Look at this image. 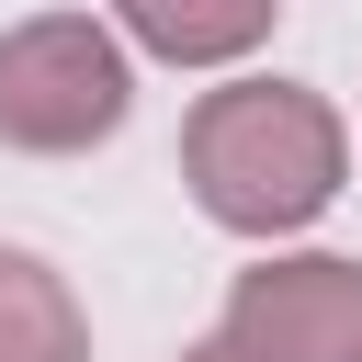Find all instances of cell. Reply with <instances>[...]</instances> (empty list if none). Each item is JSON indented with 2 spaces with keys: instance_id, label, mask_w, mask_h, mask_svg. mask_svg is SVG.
Instances as JSON below:
<instances>
[{
  "instance_id": "cell-1",
  "label": "cell",
  "mask_w": 362,
  "mask_h": 362,
  "mask_svg": "<svg viewBox=\"0 0 362 362\" xmlns=\"http://www.w3.org/2000/svg\"><path fill=\"white\" fill-rule=\"evenodd\" d=\"M351 170V124L305 90V79H226L192 102L181 124V181L226 238H294L339 204Z\"/></svg>"
},
{
  "instance_id": "cell-2",
  "label": "cell",
  "mask_w": 362,
  "mask_h": 362,
  "mask_svg": "<svg viewBox=\"0 0 362 362\" xmlns=\"http://www.w3.org/2000/svg\"><path fill=\"white\" fill-rule=\"evenodd\" d=\"M136 102V68H124V34L90 23V11H34L0 34V147L23 158H79L124 124Z\"/></svg>"
},
{
  "instance_id": "cell-3",
  "label": "cell",
  "mask_w": 362,
  "mask_h": 362,
  "mask_svg": "<svg viewBox=\"0 0 362 362\" xmlns=\"http://www.w3.org/2000/svg\"><path fill=\"white\" fill-rule=\"evenodd\" d=\"M215 351L226 362H362V260L294 249V260L238 272L226 317H215Z\"/></svg>"
},
{
  "instance_id": "cell-4",
  "label": "cell",
  "mask_w": 362,
  "mask_h": 362,
  "mask_svg": "<svg viewBox=\"0 0 362 362\" xmlns=\"http://www.w3.org/2000/svg\"><path fill=\"white\" fill-rule=\"evenodd\" d=\"M272 23H283V0H113V34L170 68H238Z\"/></svg>"
},
{
  "instance_id": "cell-5",
  "label": "cell",
  "mask_w": 362,
  "mask_h": 362,
  "mask_svg": "<svg viewBox=\"0 0 362 362\" xmlns=\"http://www.w3.org/2000/svg\"><path fill=\"white\" fill-rule=\"evenodd\" d=\"M0 362H90V317L34 249H0Z\"/></svg>"
},
{
  "instance_id": "cell-6",
  "label": "cell",
  "mask_w": 362,
  "mask_h": 362,
  "mask_svg": "<svg viewBox=\"0 0 362 362\" xmlns=\"http://www.w3.org/2000/svg\"><path fill=\"white\" fill-rule=\"evenodd\" d=\"M181 362H226V351H215V339H204V351H181Z\"/></svg>"
}]
</instances>
